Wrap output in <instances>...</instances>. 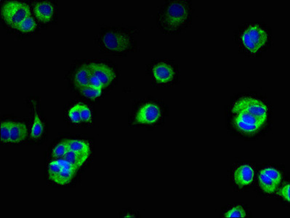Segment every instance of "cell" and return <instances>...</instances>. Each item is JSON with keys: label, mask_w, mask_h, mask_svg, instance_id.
Here are the masks:
<instances>
[{"label": "cell", "mask_w": 290, "mask_h": 218, "mask_svg": "<svg viewBox=\"0 0 290 218\" xmlns=\"http://www.w3.org/2000/svg\"><path fill=\"white\" fill-rule=\"evenodd\" d=\"M235 127L240 132L253 134L264 125L268 117L266 104L251 97L241 98L232 108Z\"/></svg>", "instance_id": "cell-1"}, {"label": "cell", "mask_w": 290, "mask_h": 218, "mask_svg": "<svg viewBox=\"0 0 290 218\" xmlns=\"http://www.w3.org/2000/svg\"><path fill=\"white\" fill-rule=\"evenodd\" d=\"M191 17L190 6L184 1H169L159 13V22L169 31L184 27Z\"/></svg>", "instance_id": "cell-2"}, {"label": "cell", "mask_w": 290, "mask_h": 218, "mask_svg": "<svg viewBox=\"0 0 290 218\" xmlns=\"http://www.w3.org/2000/svg\"><path fill=\"white\" fill-rule=\"evenodd\" d=\"M29 15H31L29 6L23 1H7L1 7V16L4 21L15 28L21 20Z\"/></svg>", "instance_id": "cell-3"}, {"label": "cell", "mask_w": 290, "mask_h": 218, "mask_svg": "<svg viewBox=\"0 0 290 218\" xmlns=\"http://www.w3.org/2000/svg\"><path fill=\"white\" fill-rule=\"evenodd\" d=\"M242 44L248 51L256 53L268 41V34L259 25H251L244 30L241 36Z\"/></svg>", "instance_id": "cell-4"}, {"label": "cell", "mask_w": 290, "mask_h": 218, "mask_svg": "<svg viewBox=\"0 0 290 218\" xmlns=\"http://www.w3.org/2000/svg\"><path fill=\"white\" fill-rule=\"evenodd\" d=\"M131 39L125 33L118 31L105 32L102 37V43L108 50L116 53L125 51L130 47Z\"/></svg>", "instance_id": "cell-5"}, {"label": "cell", "mask_w": 290, "mask_h": 218, "mask_svg": "<svg viewBox=\"0 0 290 218\" xmlns=\"http://www.w3.org/2000/svg\"><path fill=\"white\" fill-rule=\"evenodd\" d=\"M282 181L280 171L272 167L263 169L259 175V183L261 189L267 194L275 192Z\"/></svg>", "instance_id": "cell-6"}, {"label": "cell", "mask_w": 290, "mask_h": 218, "mask_svg": "<svg viewBox=\"0 0 290 218\" xmlns=\"http://www.w3.org/2000/svg\"><path fill=\"white\" fill-rule=\"evenodd\" d=\"M162 117V110L157 104L147 103L143 105L136 114L137 122L143 124H151L157 122Z\"/></svg>", "instance_id": "cell-7"}, {"label": "cell", "mask_w": 290, "mask_h": 218, "mask_svg": "<svg viewBox=\"0 0 290 218\" xmlns=\"http://www.w3.org/2000/svg\"><path fill=\"white\" fill-rule=\"evenodd\" d=\"M91 74L100 80L103 88L108 86L114 80L116 74L112 69L102 63H91L88 64Z\"/></svg>", "instance_id": "cell-8"}, {"label": "cell", "mask_w": 290, "mask_h": 218, "mask_svg": "<svg viewBox=\"0 0 290 218\" xmlns=\"http://www.w3.org/2000/svg\"><path fill=\"white\" fill-rule=\"evenodd\" d=\"M153 77L158 83L168 84L175 77V71L171 65L165 62L159 63L153 68Z\"/></svg>", "instance_id": "cell-9"}, {"label": "cell", "mask_w": 290, "mask_h": 218, "mask_svg": "<svg viewBox=\"0 0 290 218\" xmlns=\"http://www.w3.org/2000/svg\"><path fill=\"white\" fill-rule=\"evenodd\" d=\"M61 170L56 178L52 181L58 185H66L70 183L73 179L77 168L64 158H61Z\"/></svg>", "instance_id": "cell-10"}, {"label": "cell", "mask_w": 290, "mask_h": 218, "mask_svg": "<svg viewBox=\"0 0 290 218\" xmlns=\"http://www.w3.org/2000/svg\"><path fill=\"white\" fill-rule=\"evenodd\" d=\"M255 172L253 167L248 164L240 166L234 173V181L240 187L248 186L253 183Z\"/></svg>", "instance_id": "cell-11"}, {"label": "cell", "mask_w": 290, "mask_h": 218, "mask_svg": "<svg viewBox=\"0 0 290 218\" xmlns=\"http://www.w3.org/2000/svg\"><path fill=\"white\" fill-rule=\"evenodd\" d=\"M34 12L41 21L48 22L54 15L55 8L53 4L48 1H41L34 4Z\"/></svg>", "instance_id": "cell-12"}, {"label": "cell", "mask_w": 290, "mask_h": 218, "mask_svg": "<svg viewBox=\"0 0 290 218\" xmlns=\"http://www.w3.org/2000/svg\"><path fill=\"white\" fill-rule=\"evenodd\" d=\"M28 135L27 126L21 121H12L9 143H20L26 138Z\"/></svg>", "instance_id": "cell-13"}, {"label": "cell", "mask_w": 290, "mask_h": 218, "mask_svg": "<svg viewBox=\"0 0 290 218\" xmlns=\"http://www.w3.org/2000/svg\"><path fill=\"white\" fill-rule=\"evenodd\" d=\"M34 117H33L32 126H31V137L32 139H39L42 137L44 132V124L39 118L37 110L35 101H32Z\"/></svg>", "instance_id": "cell-14"}, {"label": "cell", "mask_w": 290, "mask_h": 218, "mask_svg": "<svg viewBox=\"0 0 290 218\" xmlns=\"http://www.w3.org/2000/svg\"><path fill=\"white\" fill-rule=\"evenodd\" d=\"M91 77V72L90 71L89 67H88V66L83 65V66H80L75 73V85L80 89H81L82 88H84L87 85H90Z\"/></svg>", "instance_id": "cell-15"}, {"label": "cell", "mask_w": 290, "mask_h": 218, "mask_svg": "<svg viewBox=\"0 0 290 218\" xmlns=\"http://www.w3.org/2000/svg\"><path fill=\"white\" fill-rule=\"evenodd\" d=\"M69 145V150L78 154L88 155L89 156L90 145L87 142L81 140H66Z\"/></svg>", "instance_id": "cell-16"}, {"label": "cell", "mask_w": 290, "mask_h": 218, "mask_svg": "<svg viewBox=\"0 0 290 218\" xmlns=\"http://www.w3.org/2000/svg\"><path fill=\"white\" fill-rule=\"evenodd\" d=\"M88 156H89L88 155L78 154V153L74 152V151L69 150L67 154L64 156V159L67 160L72 165L75 166L76 168L77 169L81 167L86 162Z\"/></svg>", "instance_id": "cell-17"}, {"label": "cell", "mask_w": 290, "mask_h": 218, "mask_svg": "<svg viewBox=\"0 0 290 218\" xmlns=\"http://www.w3.org/2000/svg\"><path fill=\"white\" fill-rule=\"evenodd\" d=\"M36 26H37V23H36L33 17L31 15H29L27 18L21 20L17 25L15 28L20 30V31H23V32H29V31H32L33 30L35 29Z\"/></svg>", "instance_id": "cell-18"}, {"label": "cell", "mask_w": 290, "mask_h": 218, "mask_svg": "<svg viewBox=\"0 0 290 218\" xmlns=\"http://www.w3.org/2000/svg\"><path fill=\"white\" fill-rule=\"evenodd\" d=\"M80 91L83 93V96L91 99H97L102 94V88H97V87H94L91 85L82 88Z\"/></svg>", "instance_id": "cell-19"}, {"label": "cell", "mask_w": 290, "mask_h": 218, "mask_svg": "<svg viewBox=\"0 0 290 218\" xmlns=\"http://www.w3.org/2000/svg\"><path fill=\"white\" fill-rule=\"evenodd\" d=\"M69 151V145L66 140V141L61 142V143L55 145L52 154H53V157L56 158V159H61L65 156Z\"/></svg>", "instance_id": "cell-20"}, {"label": "cell", "mask_w": 290, "mask_h": 218, "mask_svg": "<svg viewBox=\"0 0 290 218\" xmlns=\"http://www.w3.org/2000/svg\"><path fill=\"white\" fill-rule=\"evenodd\" d=\"M68 115H69V117L72 122L75 123V124H80V123L83 122L81 117V104L78 103V104L73 106L72 108L69 109Z\"/></svg>", "instance_id": "cell-21"}, {"label": "cell", "mask_w": 290, "mask_h": 218, "mask_svg": "<svg viewBox=\"0 0 290 218\" xmlns=\"http://www.w3.org/2000/svg\"><path fill=\"white\" fill-rule=\"evenodd\" d=\"M12 121H2L1 123V140L2 143H9Z\"/></svg>", "instance_id": "cell-22"}, {"label": "cell", "mask_w": 290, "mask_h": 218, "mask_svg": "<svg viewBox=\"0 0 290 218\" xmlns=\"http://www.w3.org/2000/svg\"><path fill=\"white\" fill-rule=\"evenodd\" d=\"M246 212L241 206H236L228 210L225 215V218H245Z\"/></svg>", "instance_id": "cell-23"}, {"label": "cell", "mask_w": 290, "mask_h": 218, "mask_svg": "<svg viewBox=\"0 0 290 218\" xmlns=\"http://www.w3.org/2000/svg\"><path fill=\"white\" fill-rule=\"evenodd\" d=\"M81 117L83 122H91L92 120V112L89 107L81 104Z\"/></svg>", "instance_id": "cell-24"}, {"label": "cell", "mask_w": 290, "mask_h": 218, "mask_svg": "<svg viewBox=\"0 0 290 218\" xmlns=\"http://www.w3.org/2000/svg\"><path fill=\"white\" fill-rule=\"evenodd\" d=\"M279 194L281 196L282 198L285 199V200H287L288 202H290V185H285V186L282 188L281 190H280V192H279Z\"/></svg>", "instance_id": "cell-25"}, {"label": "cell", "mask_w": 290, "mask_h": 218, "mask_svg": "<svg viewBox=\"0 0 290 218\" xmlns=\"http://www.w3.org/2000/svg\"><path fill=\"white\" fill-rule=\"evenodd\" d=\"M90 85H93L94 87H97V88H103V84L100 81V80L97 78V77H95L94 75H92V74H91V79H90Z\"/></svg>", "instance_id": "cell-26"}]
</instances>
